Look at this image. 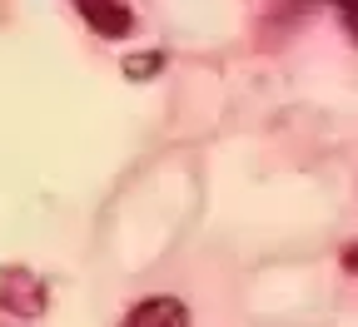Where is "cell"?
<instances>
[{
    "mask_svg": "<svg viewBox=\"0 0 358 327\" xmlns=\"http://www.w3.org/2000/svg\"><path fill=\"white\" fill-rule=\"evenodd\" d=\"M120 327H189V307L179 303V298H169V293H159V298H140V303L124 312Z\"/></svg>",
    "mask_w": 358,
    "mask_h": 327,
    "instance_id": "obj_1",
    "label": "cell"
},
{
    "mask_svg": "<svg viewBox=\"0 0 358 327\" xmlns=\"http://www.w3.org/2000/svg\"><path fill=\"white\" fill-rule=\"evenodd\" d=\"M75 6L85 10V20L95 25L100 35H124L134 20H129V6H120V0H75Z\"/></svg>",
    "mask_w": 358,
    "mask_h": 327,
    "instance_id": "obj_2",
    "label": "cell"
},
{
    "mask_svg": "<svg viewBox=\"0 0 358 327\" xmlns=\"http://www.w3.org/2000/svg\"><path fill=\"white\" fill-rule=\"evenodd\" d=\"M329 6H338V10H343V20L358 30V0H329Z\"/></svg>",
    "mask_w": 358,
    "mask_h": 327,
    "instance_id": "obj_3",
    "label": "cell"
},
{
    "mask_svg": "<svg viewBox=\"0 0 358 327\" xmlns=\"http://www.w3.org/2000/svg\"><path fill=\"white\" fill-rule=\"evenodd\" d=\"M343 263H348V268H358V243H353V248L343 253Z\"/></svg>",
    "mask_w": 358,
    "mask_h": 327,
    "instance_id": "obj_4",
    "label": "cell"
}]
</instances>
